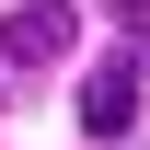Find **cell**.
Wrapping results in <instances>:
<instances>
[{"label":"cell","instance_id":"3","mask_svg":"<svg viewBox=\"0 0 150 150\" xmlns=\"http://www.w3.org/2000/svg\"><path fill=\"white\" fill-rule=\"evenodd\" d=\"M104 12H115V23H139V12H150V0H104Z\"/></svg>","mask_w":150,"mask_h":150},{"label":"cell","instance_id":"1","mask_svg":"<svg viewBox=\"0 0 150 150\" xmlns=\"http://www.w3.org/2000/svg\"><path fill=\"white\" fill-rule=\"evenodd\" d=\"M46 58H69V0H23L0 23V69H46Z\"/></svg>","mask_w":150,"mask_h":150},{"label":"cell","instance_id":"2","mask_svg":"<svg viewBox=\"0 0 150 150\" xmlns=\"http://www.w3.org/2000/svg\"><path fill=\"white\" fill-rule=\"evenodd\" d=\"M81 127H93V139H127V127H139V58H93V81H81Z\"/></svg>","mask_w":150,"mask_h":150}]
</instances>
